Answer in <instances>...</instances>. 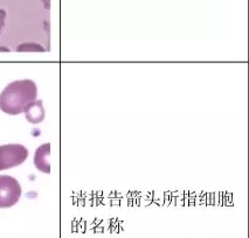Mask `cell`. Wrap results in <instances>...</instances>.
Instances as JSON below:
<instances>
[{"instance_id":"1","label":"cell","mask_w":249,"mask_h":238,"mask_svg":"<svg viewBox=\"0 0 249 238\" xmlns=\"http://www.w3.org/2000/svg\"><path fill=\"white\" fill-rule=\"evenodd\" d=\"M37 86L32 80L14 81L0 94V110L11 116L22 113L36 101Z\"/></svg>"},{"instance_id":"2","label":"cell","mask_w":249,"mask_h":238,"mask_svg":"<svg viewBox=\"0 0 249 238\" xmlns=\"http://www.w3.org/2000/svg\"><path fill=\"white\" fill-rule=\"evenodd\" d=\"M28 150L24 145L7 144L0 146V170L20 166L28 158Z\"/></svg>"},{"instance_id":"3","label":"cell","mask_w":249,"mask_h":238,"mask_svg":"<svg viewBox=\"0 0 249 238\" xmlns=\"http://www.w3.org/2000/svg\"><path fill=\"white\" fill-rule=\"evenodd\" d=\"M21 193L18 180L10 175H0V208L13 207L19 202Z\"/></svg>"},{"instance_id":"4","label":"cell","mask_w":249,"mask_h":238,"mask_svg":"<svg viewBox=\"0 0 249 238\" xmlns=\"http://www.w3.org/2000/svg\"><path fill=\"white\" fill-rule=\"evenodd\" d=\"M49 156H51V144L46 143L42 144L36 151V154H34V165L40 172L42 173H51V160H49Z\"/></svg>"},{"instance_id":"5","label":"cell","mask_w":249,"mask_h":238,"mask_svg":"<svg viewBox=\"0 0 249 238\" xmlns=\"http://www.w3.org/2000/svg\"><path fill=\"white\" fill-rule=\"evenodd\" d=\"M25 115L27 120L32 124H39L41 123L45 118V109H43L42 102L41 101H36L33 103L30 104L25 110Z\"/></svg>"},{"instance_id":"6","label":"cell","mask_w":249,"mask_h":238,"mask_svg":"<svg viewBox=\"0 0 249 238\" xmlns=\"http://www.w3.org/2000/svg\"><path fill=\"white\" fill-rule=\"evenodd\" d=\"M18 51H45V48L41 47V45L39 43H33V42H28V43H22L20 45L18 48H17Z\"/></svg>"},{"instance_id":"7","label":"cell","mask_w":249,"mask_h":238,"mask_svg":"<svg viewBox=\"0 0 249 238\" xmlns=\"http://www.w3.org/2000/svg\"><path fill=\"white\" fill-rule=\"evenodd\" d=\"M5 21H6V12H5V10L0 8V34H1L2 28L5 26Z\"/></svg>"},{"instance_id":"8","label":"cell","mask_w":249,"mask_h":238,"mask_svg":"<svg viewBox=\"0 0 249 238\" xmlns=\"http://www.w3.org/2000/svg\"><path fill=\"white\" fill-rule=\"evenodd\" d=\"M41 1L46 8H49V6H51V0H41Z\"/></svg>"}]
</instances>
